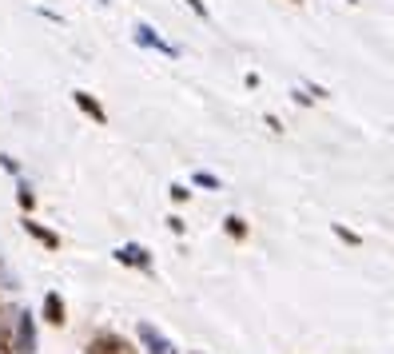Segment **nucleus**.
Segmentation results:
<instances>
[{
    "label": "nucleus",
    "instance_id": "423d86ee",
    "mask_svg": "<svg viewBox=\"0 0 394 354\" xmlns=\"http://www.w3.org/2000/svg\"><path fill=\"white\" fill-rule=\"evenodd\" d=\"M72 100H76V108H80L84 116H88V120H96V123H108V111L100 108V100H96L92 92L76 88V92H72Z\"/></svg>",
    "mask_w": 394,
    "mask_h": 354
},
{
    "label": "nucleus",
    "instance_id": "7ed1b4c3",
    "mask_svg": "<svg viewBox=\"0 0 394 354\" xmlns=\"http://www.w3.org/2000/svg\"><path fill=\"white\" fill-rule=\"evenodd\" d=\"M88 354H136V350H131V343L124 338V334L104 331V334H96V338L88 343Z\"/></svg>",
    "mask_w": 394,
    "mask_h": 354
},
{
    "label": "nucleus",
    "instance_id": "f8f14e48",
    "mask_svg": "<svg viewBox=\"0 0 394 354\" xmlns=\"http://www.w3.org/2000/svg\"><path fill=\"white\" fill-rule=\"evenodd\" d=\"M195 183H199V187H212V192L219 187V179H215L212 172H195Z\"/></svg>",
    "mask_w": 394,
    "mask_h": 354
},
{
    "label": "nucleus",
    "instance_id": "6ab92c4d",
    "mask_svg": "<svg viewBox=\"0 0 394 354\" xmlns=\"http://www.w3.org/2000/svg\"><path fill=\"white\" fill-rule=\"evenodd\" d=\"M195 354H203V350H195Z\"/></svg>",
    "mask_w": 394,
    "mask_h": 354
},
{
    "label": "nucleus",
    "instance_id": "9d476101",
    "mask_svg": "<svg viewBox=\"0 0 394 354\" xmlns=\"http://www.w3.org/2000/svg\"><path fill=\"white\" fill-rule=\"evenodd\" d=\"M16 199H21V207H24V211H32V207H36V195H32V187H28V183H21V192H16Z\"/></svg>",
    "mask_w": 394,
    "mask_h": 354
},
{
    "label": "nucleus",
    "instance_id": "ddd939ff",
    "mask_svg": "<svg viewBox=\"0 0 394 354\" xmlns=\"http://www.w3.org/2000/svg\"><path fill=\"white\" fill-rule=\"evenodd\" d=\"M334 235H339L343 243H359V235H354V231H346V227H339V223H334Z\"/></svg>",
    "mask_w": 394,
    "mask_h": 354
},
{
    "label": "nucleus",
    "instance_id": "f257e3e1",
    "mask_svg": "<svg viewBox=\"0 0 394 354\" xmlns=\"http://www.w3.org/2000/svg\"><path fill=\"white\" fill-rule=\"evenodd\" d=\"M12 354H36V319L28 311L16 314V331H12Z\"/></svg>",
    "mask_w": 394,
    "mask_h": 354
},
{
    "label": "nucleus",
    "instance_id": "f03ea898",
    "mask_svg": "<svg viewBox=\"0 0 394 354\" xmlns=\"http://www.w3.org/2000/svg\"><path fill=\"white\" fill-rule=\"evenodd\" d=\"M136 334H140V343H143V350H148V354H175V343L163 331H155L152 323H140V326H136Z\"/></svg>",
    "mask_w": 394,
    "mask_h": 354
},
{
    "label": "nucleus",
    "instance_id": "20e7f679",
    "mask_svg": "<svg viewBox=\"0 0 394 354\" xmlns=\"http://www.w3.org/2000/svg\"><path fill=\"white\" fill-rule=\"evenodd\" d=\"M116 263L136 267V271H152V255H148V247H140V243H124V247H116Z\"/></svg>",
    "mask_w": 394,
    "mask_h": 354
},
{
    "label": "nucleus",
    "instance_id": "2eb2a0df",
    "mask_svg": "<svg viewBox=\"0 0 394 354\" xmlns=\"http://www.w3.org/2000/svg\"><path fill=\"white\" fill-rule=\"evenodd\" d=\"M187 195H192V192H187L183 183H172V199H175V203H183V199H187Z\"/></svg>",
    "mask_w": 394,
    "mask_h": 354
},
{
    "label": "nucleus",
    "instance_id": "0eeeda50",
    "mask_svg": "<svg viewBox=\"0 0 394 354\" xmlns=\"http://www.w3.org/2000/svg\"><path fill=\"white\" fill-rule=\"evenodd\" d=\"M44 323H52V326H64V323H68V311H64L60 291H48V294H44Z\"/></svg>",
    "mask_w": 394,
    "mask_h": 354
},
{
    "label": "nucleus",
    "instance_id": "4468645a",
    "mask_svg": "<svg viewBox=\"0 0 394 354\" xmlns=\"http://www.w3.org/2000/svg\"><path fill=\"white\" fill-rule=\"evenodd\" d=\"M0 167H4V172H12V175L21 172V163L12 160V155H0Z\"/></svg>",
    "mask_w": 394,
    "mask_h": 354
},
{
    "label": "nucleus",
    "instance_id": "a211bd4d",
    "mask_svg": "<svg viewBox=\"0 0 394 354\" xmlns=\"http://www.w3.org/2000/svg\"><path fill=\"white\" fill-rule=\"evenodd\" d=\"M291 4H303V0H291Z\"/></svg>",
    "mask_w": 394,
    "mask_h": 354
},
{
    "label": "nucleus",
    "instance_id": "1a4fd4ad",
    "mask_svg": "<svg viewBox=\"0 0 394 354\" xmlns=\"http://www.w3.org/2000/svg\"><path fill=\"white\" fill-rule=\"evenodd\" d=\"M223 231L231 235V239H247V223H243L239 215H227V219H223Z\"/></svg>",
    "mask_w": 394,
    "mask_h": 354
},
{
    "label": "nucleus",
    "instance_id": "6e6552de",
    "mask_svg": "<svg viewBox=\"0 0 394 354\" xmlns=\"http://www.w3.org/2000/svg\"><path fill=\"white\" fill-rule=\"evenodd\" d=\"M24 231H28L36 243H44L48 251H56V247H60V235L48 231V227H44V223H36V219H24Z\"/></svg>",
    "mask_w": 394,
    "mask_h": 354
},
{
    "label": "nucleus",
    "instance_id": "f3484780",
    "mask_svg": "<svg viewBox=\"0 0 394 354\" xmlns=\"http://www.w3.org/2000/svg\"><path fill=\"white\" fill-rule=\"evenodd\" d=\"M346 4H359V0H346Z\"/></svg>",
    "mask_w": 394,
    "mask_h": 354
},
{
    "label": "nucleus",
    "instance_id": "9b49d317",
    "mask_svg": "<svg viewBox=\"0 0 394 354\" xmlns=\"http://www.w3.org/2000/svg\"><path fill=\"white\" fill-rule=\"evenodd\" d=\"M12 350V331H9V323H0V354H9Z\"/></svg>",
    "mask_w": 394,
    "mask_h": 354
},
{
    "label": "nucleus",
    "instance_id": "39448f33",
    "mask_svg": "<svg viewBox=\"0 0 394 354\" xmlns=\"http://www.w3.org/2000/svg\"><path fill=\"white\" fill-rule=\"evenodd\" d=\"M136 44H143V48H155V52H163V56H180V48L163 40L152 24H136Z\"/></svg>",
    "mask_w": 394,
    "mask_h": 354
},
{
    "label": "nucleus",
    "instance_id": "dca6fc26",
    "mask_svg": "<svg viewBox=\"0 0 394 354\" xmlns=\"http://www.w3.org/2000/svg\"><path fill=\"white\" fill-rule=\"evenodd\" d=\"M187 9H192L195 16H203V21H207V4H203V0H187Z\"/></svg>",
    "mask_w": 394,
    "mask_h": 354
}]
</instances>
